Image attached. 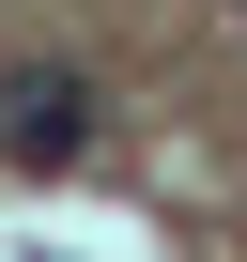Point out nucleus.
Listing matches in <instances>:
<instances>
[{"label": "nucleus", "mask_w": 247, "mask_h": 262, "mask_svg": "<svg viewBox=\"0 0 247 262\" xmlns=\"http://www.w3.org/2000/svg\"><path fill=\"white\" fill-rule=\"evenodd\" d=\"M0 155H16V170H77L93 155V93L62 62H16V77H0Z\"/></svg>", "instance_id": "nucleus-1"}]
</instances>
